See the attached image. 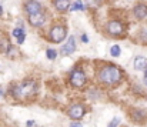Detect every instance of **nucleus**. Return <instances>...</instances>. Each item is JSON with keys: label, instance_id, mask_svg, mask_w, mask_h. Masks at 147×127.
Wrapping results in <instances>:
<instances>
[{"label": "nucleus", "instance_id": "nucleus-1", "mask_svg": "<svg viewBox=\"0 0 147 127\" xmlns=\"http://www.w3.org/2000/svg\"><path fill=\"white\" fill-rule=\"evenodd\" d=\"M36 91H37V84L33 80H26V82H22L19 84H14L11 87V90H10L11 96L14 99H17V100L29 99V97L34 96Z\"/></svg>", "mask_w": 147, "mask_h": 127}, {"label": "nucleus", "instance_id": "nucleus-2", "mask_svg": "<svg viewBox=\"0 0 147 127\" xmlns=\"http://www.w3.org/2000/svg\"><path fill=\"white\" fill-rule=\"evenodd\" d=\"M98 79L101 83L104 84H116L121 80V72L119 67L113 66V64H109L106 67H103L100 72H98Z\"/></svg>", "mask_w": 147, "mask_h": 127}, {"label": "nucleus", "instance_id": "nucleus-3", "mask_svg": "<svg viewBox=\"0 0 147 127\" xmlns=\"http://www.w3.org/2000/svg\"><path fill=\"white\" fill-rule=\"evenodd\" d=\"M67 36V32H66V27L63 26H54L51 30H50V40L54 43H61Z\"/></svg>", "mask_w": 147, "mask_h": 127}, {"label": "nucleus", "instance_id": "nucleus-4", "mask_svg": "<svg viewBox=\"0 0 147 127\" xmlns=\"http://www.w3.org/2000/svg\"><path fill=\"white\" fill-rule=\"evenodd\" d=\"M70 83L74 87H83L86 84V74L82 70H74L70 76Z\"/></svg>", "mask_w": 147, "mask_h": 127}, {"label": "nucleus", "instance_id": "nucleus-5", "mask_svg": "<svg viewBox=\"0 0 147 127\" xmlns=\"http://www.w3.org/2000/svg\"><path fill=\"white\" fill-rule=\"evenodd\" d=\"M107 32H109L111 36H120V34H123V32H124V26H123V23L119 22V20H111V22H109V24H107Z\"/></svg>", "mask_w": 147, "mask_h": 127}, {"label": "nucleus", "instance_id": "nucleus-6", "mask_svg": "<svg viewBox=\"0 0 147 127\" xmlns=\"http://www.w3.org/2000/svg\"><path fill=\"white\" fill-rule=\"evenodd\" d=\"M46 22V16L45 13L39 11V13H34V14H29V23L33 26V27H40L43 26Z\"/></svg>", "mask_w": 147, "mask_h": 127}, {"label": "nucleus", "instance_id": "nucleus-7", "mask_svg": "<svg viewBox=\"0 0 147 127\" xmlns=\"http://www.w3.org/2000/svg\"><path fill=\"white\" fill-rule=\"evenodd\" d=\"M24 11H26L27 14H34V13L42 11V6H40V3L36 1V0H27V1L24 3Z\"/></svg>", "mask_w": 147, "mask_h": 127}, {"label": "nucleus", "instance_id": "nucleus-8", "mask_svg": "<svg viewBox=\"0 0 147 127\" xmlns=\"http://www.w3.org/2000/svg\"><path fill=\"white\" fill-rule=\"evenodd\" d=\"M84 107L82 106V104H74V106H71L70 109H69V116L73 119V120H79V119H82L83 116H84Z\"/></svg>", "mask_w": 147, "mask_h": 127}, {"label": "nucleus", "instance_id": "nucleus-9", "mask_svg": "<svg viewBox=\"0 0 147 127\" xmlns=\"http://www.w3.org/2000/svg\"><path fill=\"white\" fill-rule=\"evenodd\" d=\"M74 50H76V42H74V37L71 36V37L69 39V42L61 47L60 53H61L63 56H70L71 53H74Z\"/></svg>", "mask_w": 147, "mask_h": 127}, {"label": "nucleus", "instance_id": "nucleus-10", "mask_svg": "<svg viewBox=\"0 0 147 127\" xmlns=\"http://www.w3.org/2000/svg\"><path fill=\"white\" fill-rule=\"evenodd\" d=\"M133 13H134V17L139 19V20H143L147 17V6L146 4H137L134 9H133Z\"/></svg>", "mask_w": 147, "mask_h": 127}, {"label": "nucleus", "instance_id": "nucleus-11", "mask_svg": "<svg viewBox=\"0 0 147 127\" xmlns=\"http://www.w3.org/2000/svg\"><path fill=\"white\" fill-rule=\"evenodd\" d=\"M134 69L139 72H144L147 70V59L143 56H137L134 59Z\"/></svg>", "mask_w": 147, "mask_h": 127}, {"label": "nucleus", "instance_id": "nucleus-12", "mask_svg": "<svg viewBox=\"0 0 147 127\" xmlns=\"http://www.w3.org/2000/svg\"><path fill=\"white\" fill-rule=\"evenodd\" d=\"M53 4L59 11H66L70 9V0H53Z\"/></svg>", "mask_w": 147, "mask_h": 127}, {"label": "nucleus", "instance_id": "nucleus-13", "mask_svg": "<svg viewBox=\"0 0 147 127\" xmlns=\"http://www.w3.org/2000/svg\"><path fill=\"white\" fill-rule=\"evenodd\" d=\"M10 43H9V40L4 37V39H1L0 40V51H3V53H9L10 51Z\"/></svg>", "mask_w": 147, "mask_h": 127}, {"label": "nucleus", "instance_id": "nucleus-14", "mask_svg": "<svg viewBox=\"0 0 147 127\" xmlns=\"http://www.w3.org/2000/svg\"><path fill=\"white\" fill-rule=\"evenodd\" d=\"M69 10H71V11H76V10H84V3H83L82 0H76V1L70 6Z\"/></svg>", "mask_w": 147, "mask_h": 127}, {"label": "nucleus", "instance_id": "nucleus-15", "mask_svg": "<svg viewBox=\"0 0 147 127\" xmlns=\"http://www.w3.org/2000/svg\"><path fill=\"white\" fill-rule=\"evenodd\" d=\"M120 53H121V50H120V47L116 44V46H111V49H110V54L111 56H114V57H119L120 56Z\"/></svg>", "mask_w": 147, "mask_h": 127}, {"label": "nucleus", "instance_id": "nucleus-16", "mask_svg": "<svg viewBox=\"0 0 147 127\" xmlns=\"http://www.w3.org/2000/svg\"><path fill=\"white\" fill-rule=\"evenodd\" d=\"M46 56H47V59H50V60H54L57 57V51L53 50V49H47L46 50Z\"/></svg>", "mask_w": 147, "mask_h": 127}, {"label": "nucleus", "instance_id": "nucleus-17", "mask_svg": "<svg viewBox=\"0 0 147 127\" xmlns=\"http://www.w3.org/2000/svg\"><path fill=\"white\" fill-rule=\"evenodd\" d=\"M119 123H120V119H117V117H116V119H113V120L110 122L109 127H117L119 126Z\"/></svg>", "mask_w": 147, "mask_h": 127}, {"label": "nucleus", "instance_id": "nucleus-18", "mask_svg": "<svg viewBox=\"0 0 147 127\" xmlns=\"http://www.w3.org/2000/svg\"><path fill=\"white\" fill-rule=\"evenodd\" d=\"M24 39H26V33L23 32V33H22V34H20L19 37H17V43H19V44H23V42H24Z\"/></svg>", "mask_w": 147, "mask_h": 127}, {"label": "nucleus", "instance_id": "nucleus-19", "mask_svg": "<svg viewBox=\"0 0 147 127\" xmlns=\"http://www.w3.org/2000/svg\"><path fill=\"white\" fill-rule=\"evenodd\" d=\"M23 32H24L23 29H14V30H13V36H14V37H19Z\"/></svg>", "mask_w": 147, "mask_h": 127}, {"label": "nucleus", "instance_id": "nucleus-20", "mask_svg": "<svg viewBox=\"0 0 147 127\" xmlns=\"http://www.w3.org/2000/svg\"><path fill=\"white\" fill-rule=\"evenodd\" d=\"M70 127H83V126H82V123H71Z\"/></svg>", "mask_w": 147, "mask_h": 127}, {"label": "nucleus", "instance_id": "nucleus-21", "mask_svg": "<svg viewBox=\"0 0 147 127\" xmlns=\"http://www.w3.org/2000/svg\"><path fill=\"white\" fill-rule=\"evenodd\" d=\"M82 40H83L84 43H87V42H89V37H87L86 34H83V36H82Z\"/></svg>", "mask_w": 147, "mask_h": 127}, {"label": "nucleus", "instance_id": "nucleus-22", "mask_svg": "<svg viewBox=\"0 0 147 127\" xmlns=\"http://www.w3.org/2000/svg\"><path fill=\"white\" fill-rule=\"evenodd\" d=\"M33 124H34V122H33V120H29L26 126H27V127H33Z\"/></svg>", "mask_w": 147, "mask_h": 127}, {"label": "nucleus", "instance_id": "nucleus-23", "mask_svg": "<svg viewBox=\"0 0 147 127\" xmlns=\"http://www.w3.org/2000/svg\"><path fill=\"white\" fill-rule=\"evenodd\" d=\"M3 14V7H0V16Z\"/></svg>", "mask_w": 147, "mask_h": 127}, {"label": "nucleus", "instance_id": "nucleus-24", "mask_svg": "<svg viewBox=\"0 0 147 127\" xmlns=\"http://www.w3.org/2000/svg\"><path fill=\"white\" fill-rule=\"evenodd\" d=\"M147 77V70H144V79Z\"/></svg>", "mask_w": 147, "mask_h": 127}, {"label": "nucleus", "instance_id": "nucleus-25", "mask_svg": "<svg viewBox=\"0 0 147 127\" xmlns=\"http://www.w3.org/2000/svg\"><path fill=\"white\" fill-rule=\"evenodd\" d=\"M144 83H146V84H147V77H146V79H144Z\"/></svg>", "mask_w": 147, "mask_h": 127}]
</instances>
